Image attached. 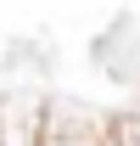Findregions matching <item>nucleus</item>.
Segmentation results:
<instances>
[{"mask_svg":"<svg viewBox=\"0 0 140 146\" xmlns=\"http://www.w3.org/2000/svg\"><path fill=\"white\" fill-rule=\"evenodd\" d=\"M45 141V101L34 90H0V146H39Z\"/></svg>","mask_w":140,"mask_h":146,"instance_id":"obj_1","label":"nucleus"}]
</instances>
